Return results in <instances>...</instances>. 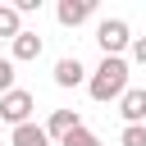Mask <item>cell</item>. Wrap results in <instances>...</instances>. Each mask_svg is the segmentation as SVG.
<instances>
[{
    "instance_id": "9",
    "label": "cell",
    "mask_w": 146,
    "mask_h": 146,
    "mask_svg": "<svg viewBox=\"0 0 146 146\" xmlns=\"http://www.w3.org/2000/svg\"><path fill=\"white\" fill-rule=\"evenodd\" d=\"M9 146H50V137H46L41 123H23V128L9 132Z\"/></svg>"
},
{
    "instance_id": "3",
    "label": "cell",
    "mask_w": 146,
    "mask_h": 146,
    "mask_svg": "<svg viewBox=\"0 0 146 146\" xmlns=\"http://www.w3.org/2000/svg\"><path fill=\"white\" fill-rule=\"evenodd\" d=\"M32 91H23V87H14V91H5L0 96V123H14V128H23V123H32Z\"/></svg>"
},
{
    "instance_id": "14",
    "label": "cell",
    "mask_w": 146,
    "mask_h": 146,
    "mask_svg": "<svg viewBox=\"0 0 146 146\" xmlns=\"http://www.w3.org/2000/svg\"><path fill=\"white\" fill-rule=\"evenodd\" d=\"M132 59L146 64V36H132Z\"/></svg>"
},
{
    "instance_id": "11",
    "label": "cell",
    "mask_w": 146,
    "mask_h": 146,
    "mask_svg": "<svg viewBox=\"0 0 146 146\" xmlns=\"http://www.w3.org/2000/svg\"><path fill=\"white\" fill-rule=\"evenodd\" d=\"M59 146H100V137H96L91 128H73V132H68Z\"/></svg>"
},
{
    "instance_id": "5",
    "label": "cell",
    "mask_w": 146,
    "mask_h": 146,
    "mask_svg": "<svg viewBox=\"0 0 146 146\" xmlns=\"http://www.w3.org/2000/svg\"><path fill=\"white\" fill-rule=\"evenodd\" d=\"M73 128H82L78 110H55V114H50V123H46V137H50V141H64Z\"/></svg>"
},
{
    "instance_id": "10",
    "label": "cell",
    "mask_w": 146,
    "mask_h": 146,
    "mask_svg": "<svg viewBox=\"0 0 146 146\" xmlns=\"http://www.w3.org/2000/svg\"><path fill=\"white\" fill-rule=\"evenodd\" d=\"M23 32V14L14 5H0V36H18Z\"/></svg>"
},
{
    "instance_id": "13",
    "label": "cell",
    "mask_w": 146,
    "mask_h": 146,
    "mask_svg": "<svg viewBox=\"0 0 146 146\" xmlns=\"http://www.w3.org/2000/svg\"><path fill=\"white\" fill-rule=\"evenodd\" d=\"M14 91V59H0V96Z\"/></svg>"
},
{
    "instance_id": "12",
    "label": "cell",
    "mask_w": 146,
    "mask_h": 146,
    "mask_svg": "<svg viewBox=\"0 0 146 146\" xmlns=\"http://www.w3.org/2000/svg\"><path fill=\"white\" fill-rule=\"evenodd\" d=\"M119 146H146V123H128L123 137H119Z\"/></svg>"
},
{
    "instance_id": "6",
    "label": "cell",
    "mask_w": 146,
    "mask_h": 146,
    "mask_svg": "<svg viewBox=\"0 0 146 146\" xmlns=\"http://www.w3.org/2000/svg\"><path fill=\"white\" fill-rule=\"evenodd\" d=\"M82 82H87V68L78 64V55H68V59L55 64V87H82Z\"/></svg>"
},
{
    "instance_id": "2",
    "label": "cell",
    "mask_w": 146,
    "mask_h": 146,
    "mask_svg": "<svg viewBox=\"0 0 146 146\" xmlns=\"http://www.w3.org/2000/svg\"><path fill=\"white\" fill-rule=\"evenodd\" d=\"M96 46H100L105 55H123V50H132V27H128L123 18H105V23L96 27Z\"/></svg>"
},
{
    "instance_id": "4",
    "label": "cell",
    "mask_w": 146,
    "mask_h": 146,
    "mask_svg": "<svg viewBox=\"0 0 146 146\" xmlns=\"http://www.w3.org/2000/svg\"><path fill=\"white\" fill-rule=\"evenodd\" d=\"M96 14V0H59V9H55V18L64 23V27H78V23H87Z\"/></svg>"
},
{
    "instance_id": "1",
    "label": "cell",
    "mask_w": 146,
    "mask_h": 146,
    "mask_svg": "<svg viewBox=\"0 0 146 146\" xmlns=\"http://www.w3.org/2000/svg\"><path fill=\"white\" fill-rule=\"evenodd\" d=\"M87 91H91V100H119L123 91H128V59L123 55H105L100 64H96V73L87 78Z\"/></svg>"
},
{
    "instance_id": "8",
    "label": "cell",
    "mask_w": 146,
    "mask_h": 146,
    "mask_svg": "<svg viewBox=\"0 0 146 146\" xmlns=\"http://www.w3.org/2000/svg\"><path fill=\"white\" fill-rule=\"evenodd\" d=\"M36 55H41V36L23 27V32L14 36V64H27V59H36Z\"/></svg>"
},
{
    "instance_id": "7",
    "label": "cell",
    "mask_w": 146,
    "mask_h": 146,
    "mask_svg": "<svg viewBox=\"0 0 146 146\" xmlns=\"http://www.w3.org/2000/svg\"><path fill=\"white\" fill-rule=\"evenodd\" d=\"M119 114H123L128 123H141V119H146V91L128 87V91L119 96Z\"/></svg>"
}]
</instances>
